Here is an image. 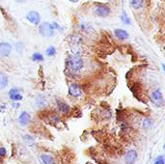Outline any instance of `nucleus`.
I'll return each instance as SVG.
<instances>
[{
	"label": "nucleus",
	"mask_w": 165,
	"mask_h": 164,
	"mask_svg": "<svg viewBox=\"0 0 165 164\" xmlns=\"http://www.w3.org/2000/svg\"><path fill=\"white\" fill-rule=\"evenodd\" d=\"M23 140H24V142L26 143V144H28V145H33L34 143H35L34 138L31 135H29V134L23 135Z\"/></svg>",
	"instance_id": "a211bd4d"
},
{
	"label": "nucleus",
	"mask_w": 165,
	"mask_h": 164,
	"mask_svg": "<svg viewBox=\"0 0 165 164\" xmlns=\"http://www.w3.org/2000/svg\"><path fill=\"white\" fill-rule=\"evenodd\" d=\"M81 45H82V38L79 35H73L71 41V47L73 55L79 56L81 52Z\"/></svg>",
	"instance_id": "f03ea898"
},
{
	"label": "nucleus",
	"mask_w": 165,
	"mask_h": 164,
	"mask_svg": "<svg viewBox=\"0 0 165 164\" xmlns=\"http://www.w3.org/2000/svg\"><path fill=\"white\" fill-rule=\"evenodd\" d=\"M12 46L9 43H0V56H8L11 53Z\"/></svg>",
	"instance_id": "9b49d317"
},
{
	"label": "nucleus",
	"mask_w": 165,
	"mask_h": 164,
	"mask_svg": "<svg viewBox=\"0 0 165 164\" xmlns=\"http://www.w3.org/2000/svg\"><path fill=\"white\" fill-rule=\"evenodd\" d=\"M9 78L8 76L3 72H0V89H4L8 86Z\"/></svg>",
	"instance_id": "2eb2a0df"
},
{
	"label": "nucleus",
	"mask_w": 165,
	"mask_h": 164,
	"mask_svg": "<svg viewBox=\"0 0 165 164\" xmlns=\"http://www.w3.org/2000/svg\"><path fill=\"white\" fill-rule=\"evenodd\" d=\"M121 19L123 20V22H124L125 24H130V23H131L130 18L127 17L126 14L125 12H123V14H122V15H121Z\"/></svg>",
	"instance_id": "6ab92c4d"
},
{
	"label": "nucleus",
	"mask_w": 165,
	"mask_h": 164,
	"mask_svg": "<svg viewBox=\"0 0 165 164\" xmlns=\"http://www.w3.org/2000/svg\"><path fill=\"white\" fill-rule=\"evenodd\" d=\"M115 35L118 39L120 40H126L129 38V33L126 30L123 29H116L115 30Z\"/></svg>",
	"instance_id": "4468645a"
},
{
	"label": "nucleus",
	"mask_w": 165,
	"mask_h": 164,
	"mask_svg": "<svg viewBox=\"0 0 165 164\" xmlns=\"http://www.w3.org/2000/svg\"><path fill=\"white\" fill-rule=\"evenodd\" d=\"M6 153H7V151H6L5 148H0V156H6Z\"/></svg>",
	"instance_id": "393cba45"
},
{
	"label": "nucleus",
	"mask_w": 165,
	"mask_h": 164,
	"mask_svg": "<svg viewBox=\"0 0 165 164\" xmlns=\"http://www.w3.org/2000/svg\"><path fill=\"white\" fill-rule=\"evenodd\" d=\"M67 65H68V68L69 70L72 72H79L83 68V60L81 59L79 56H76V55H72L70 58L68 59V62H67Z\"/></svg>",
	"instance_id": "f257e3e1"
},
{
	"label": "nucleus",
	"mask_w": 165,
	"mask_h": 164,
	"mask_svg": "<svg viewBox=\"0 0 165 164\" xmlns=\"http://www.w3.org/2000/svg\"><path fill=\"white\" fill-rule=\"evenodd\" d=\"M164 158L162 156H159L158 157L156 158V160H155V164H164Z\"/></svg>",
	"instance_id": "5701e85b"
},
{
	"label": "nucleus",
	"mask_w": 165,
	"mask_h": 164,
	"mask_svg": "<svg viewBox=\"0 0 165 164\" xmlns=\"http://www.w3.org/2000/svg\"><path fill=\"white\" fill-rule=\"evenodd\" d=\"M56 53V49L54 46H49V49H46V54L49 56H54Z\"/></svg>",
	"instance_id": "aec40b11"
},
{
	"label": "nucleus",
	"mask_w": 165,
	"mask_h": 164,
	"mask_svg": "<svg viewBox=\"0 0 165 164\" xmlns=\"http://www.w3.org/2000/svg\"><path fill=\"white\" fill-rule=\"evenodd\" d=\"M2 163V159H1V157H0V164Z\"/></svg>",
	"instance_id": "c85d7f7f"
},
{
	"label": "nucleus",
	"mask_w": 165,
	"mask_h": 164,
	"mask_svg": "<svg viewBox=\"0 0 165 164\" xmlns=\"http://www.w3.org/2000/svg\"><path fill=\"white\" fill-rule=\"evenodd\" d=\"M14 1H15V2H18V3H21V2H24L25 0H14Z\"/></svg>",
	"instance_id": "bb28decb"
},
{
	"label": "nucleus",
	"mask_w": 165,
	"mask_h": 164,
	"mask_svg": "<svg viewBox=\"0 0 165 164\" xmlns=\"http://www.w3.org/2000/svg\"><path fill=\"white\" fill-rule=\"evenodd\" d=\"M69 93H70L71 96L74 97V98H80L82 96V90L80 88V86L78 84L73 83L69 88Z\"/></svg>",
	"instance_id": "423d86ee"
},
{
	"label": "nucleus",
	"mask_w": 165,
	"mask_h": 164,
	"mask_svg": "<svg viewBox=\"0 0 165 164\" xmlns=\"http://www.w3.org/2000/svg\"><path fill=\"white\" fill-rule=\"evenodd\" d=\"M152 125H153V121L151 119H146L144 121V123H143V128L146 129H150L151 126H152Z\"/></svg>",
	"instance_id": "412c9836"
},
{
	"label": "nucleus",
	"mask_w": 165,
	"mask_h": 164,
	"mask_svg": "<svg viewBox=\"0 0 165 164\" xmlns=\"http://www.w3.org/2000/svg\"><path fill=\"white\" fill-rule=\"evenodd\" d=\"M71 2H72V3H76V2H78L79 0H70Z\"/></svg>",
	"instance_id": "cd10ccee"
},
{
	"label": "nucleus",
	"mask_w": 165,
	"mask_h": 164,
	"mask_svg": "<svg viewBox=\"0 0 165 164\" xmlns=\"http://www.w3.org/2000/svg\"><path fill=\"white\" fill-rule=\"evenodd\" d=\"M6 111V104L3 102H0V113H3Z\"/></svg>",
	"instance_id": "b1692460"
},
{
	"label": "nucleus",
	"mask_w": 165,
	"mask_h": 164,
	"mask_svg": "<svg viewBox=\"0 0 165 164\" xmlns=\"http://www.w3.org/2000/svg\"><path fill=\"white\" fill-rule=\"evenodd\" d=\"M40 158L44 164H55L53 157L49 155H42Z\"/></svg>",
	"instance_id": "dca6fc26"
},
{
	"label": "nucleus",
	"mask_w": 165,
	"mask_h": 164,
	"mask_svg": "<svg viewBox=\"0 0 165 164\" xmlns=\"http://www.w3.org/2000/svg\"><path fill=\"white\" fill-rule=\"evenodd\" d=\"M151 100H152V102L157 107L163 106L164 99H163V96H162V93H161L160 90H155L153 92H152Z\"/></svg>",
	"instance_id": "7ed1b4c3"
},
{
	"label": "nucleus",
	"mask_w": 165,
	"mask_h": 164,
	"mask_svg": "<svg viewBox=\"0 0 165 164\" xmlns=\"http://www.w3.org/2000/svg\"><path fill=\"white\" fill-rule=\"evenodd\" d=\"M51 26H52L53 30H54V29H59V25H58L56 22H52L51 23Z\"/></svg>",
	"instance_id": "a878e982"
},
{
	"label": "nucleus",
	"mask_w": 165,
	"mask_h": 164,
	"mask_svg": "<svg viewBox=\"0 0 165 164\" xmlns=\"http://www.w3.org/2000/svg\"><path fill=\"white\" fill-rule=\"evenodd\" d=\"M56 102H57V106L58 108H59V110L61 111L62 113L64 114H68L69 112H70V110H71V107L69 106V104L66 103V102H62V100H56Z\"/></svg>",
	"instance_id": "f8f14e48"
},
{
	"label": "nucleus",
	"mask_w": 165,
	"mask_h": 164,
	"mask_svg": "<svg viewBox=\"0 0 165 164\" xmlns=\"http://www.w3.org/2000/svg\"><path fill=\"white\" fill-rule=\"evenodd\" d=\"M39 32L42 36L45 37V38H49V37L53 36V34H54V30H53L50 23L42 22L39 27Z\"/></svg>",
	"instance_id": "20e7f679"
},
{
	"label": "nucleus",
	"mask_w": 165,
	"mask_h": 164,
	"mask_svg": "<svg viewBox=\"0 0 165 164\" xmlns=\"http://www.w3.org/2000/svg\"><path fill=\"white\" fill-rule=\"evenodd\" d=\"M35 103L39 108H44L47 105V100H46L45 96H42V95H39V96L36 98Z\"/></svg>",
	"instance_id": "ddd939ff"
},
{
	"label": "nucleus",
	"mask_w": 165,
	"mask_h": 164,
	"mask_svg": "<svg viewBox=\"0 0 165 164\" xmlns=\"http://www.w3.org/2000/svg\"><path fill=\"white\" fill-rule=\"evenodd\" d=\"M26 18H27L31 23L33 24H39L40 22H41V18H40V15L38 12L36 11H32V12H29L26 15Z\"/></svg>",
	"instance_id": "6e6552de"
},
{
	"label": "nucleus",
	"mask_w": 165,
	"mask_h": 164,
	"mask_svg": "<svg viewBox=\"0 0 165 164\" xmlns=\"http://www.w3.org/2000/svg\"><path fill=\"white\" fill-rule=\"evenodd\" d=\"M32 59H33L34 61H42L44 60V57H42V55L41 53L36 52V53H34L33 56H32Z\"/></svg>",
	"instance_id": "4be33fe9"
},
{
	"label": "nucleus",
	"mask_w": 165,
	"mask_h": 164,
	"mask_svg": "<svg viewBox=\"0 0 165 164\" xmlns=\"http://www.w3.org/2000/svg\"><path fill=\"white\" fill-rule=\"evenodd\" d=\"M130 6L135 9V10H138L143 7V4H144V0H130Z\"/></svg>",
	"instance_id": "f3484780"
},
{
	"label": "nucleus",
	"mask_w": 165,
	"mask_h": 164,
	"mask_svg": "<svg viewBox=\"0 0 165 164\" xmlns=\"http://www.w3.org/2000/svg\"><path fill=\"white\" fill-rule=\"evenodd\" d=\"M95 13L99 17H102V18H105L109 15L110 14V9L108 6H106V5H98L97 8L95 9Z\"/></svg>",
	"instance_id": "39448f33"
},
{
	"label": "nucleus",
	"mask_w": 165,
	"mask_h": 164,
	"mask_svg": "<svg viewBox=\"0 0 165 164\" xmlns=\"http://www.w3.org/2000/svg\"><path fill=\"white\" fill-rule=\"evenodd\" d=\"M137 159V152L135 150H130L127 151L125 156L126 164H134Z\"/></svg>",
	"instance_id": "0eeeda50"
},
{
	"label": "nucleus",
	"mask_w": 165,
	"mask_h": 164,
	"mask_svg": "<svg viewBox=\"0 0 165 164\" xmlns=\"http://www.w3.org/2000/svg\"><path fill=\"white\" fill-rule=\"evenodd\" d=\"M9 98L12 100H15V102H20L22 99V95L20 94V91L19 89L14 88L9 91Z\"/></svg>",
	"instance_id": "1a4fd4ad"
},
{
	"label": "nucleus",
	"mask_w": 165,
	"mask_h": 164,
	"mask_svg": "<svg viewBox=\"0 0 165 164\" xmlns=\"http://www.w3.org/2000/svg\"><path fill=\"white\" fill-rule=\"evenodd\" d=\"M30 121H31V116L28 112H22L20 115H19V123L20 126H27L29 123H30Z\"/></svg>",
	"instance_id": "9d476101"
}]
</instances>
